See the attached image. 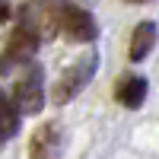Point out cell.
Masks as SVG:
<instances>
[{
  "instance_id": "6da1fadb",
  "label": "cell",
  "mask_w": 159,
  "mask_h": 159,
  "mask_svg": "<svg viewBox=\"0 0 159 159\" xmlns=\"http://www.w3.org/2000/svg\"><path fill=\"white\" fill-rule=\"evenodd\" d=\"M45 13H48L51 25H54L61 35H67L70 42H92V38H96V22H92V16L86 10L73 7L70 0H51Z\"/></svg>"
},
{
  "instance_id": "7a4b0ae2",
  "label": "cell",
  "mask_w": 159,
  "mask_h": 159,
  "mask_svg": "<svg viewBox=\"0 0 159 159\" xmlns=\"http://www.w3.org/2000/svg\"><path fill=\"white\" fill-rule=\"evenodd\" d=\"M45 73L38 64L29 61V70H25V76L19 80L16 86H13V102L19 105V111L22 115H35V111H42V105H45Z\"/></svg>"
},
{
  "instance_id": "3957f363",
  "label": "cell",
  "mask_w": 159,
  "mask_h": 159,
  "mask_svg": "<svg viewBox=\"0 0 159 159\" xmlns=\"http://www.w3.org/2000/svg\"><path fill=\"white\" fill-rule=\"evenodd\" d=\"M35 48H38V32L32 29V25H19L16 32H13L10 38V45L3 51V57H0V70H10V67H19V64H29L32 54H35Z\"/></svg>"
},
{
  "instance_id": "277c9868",
  "label": "cell",
  "mask_w": 159,
  "mask_h": 159,
  "mask_svg": "<svg viewBox=\"0 0 159 159\" xmlns=\"http://www.w3.org/2000/svg\"><path fill=\"white\" fill-rule=\"evenodd\" d=\"M92 73H96V54H92L89 61H76L73 70H70L67 76L57 80V86H54V102H57V105H61V102H70L76 92L86 86V80H89Z\"/></svg>"
},
{
  "instance_id": "5b68a950",
  "label": "cell",
  "mask_w": 159,
  "mask_h": 159,
  "mask_svg": "<svg viewBox=\"0 0 159 159\" xmlns=\"http://www.w3.org/2000/svg\"><path fill=\"white\" fill-rule=\"evenodd\" d=\"M118 102L124 108H140L147 102V76H137V73H127L118 80V89H115Z\"/></svg>"
},
{
  "instance_id": "8992f818",
  "label": "cell",
  "mask_w": 159,
  "mask_h": 159,
  "mask_svg": "<svg viewBox=\"0 0 159 159\" xmlns=\"http://www.w3.org/2000/svg\"><path fill=\"white\" fill-rule=\"evenodd\" d=\"M19 121H22L19 105L13 102V96H3V92H0V143H7L19 130Z\"/></svg>"
},
{
  "instance_id": "52a82bcc",
  "label": "cell",
  "mask_w": 159,
  "mask_h": 159,
  "mask_svg": "<svg viewBox=\"0 0 159 159\" xmlns=\"http://www.w3.org/2000/svg\"><path fill=\"white\" fill-rule=\"evenodd\" d=\"M61 150V137L54 124H45L38 134L32 137V159H54Z\"/></svg>"
},
{
  "instance_id": "ba28073f",
  "label": "cell",
  "mask_w": 159,
  "mask_h": 159,
  "mask_svg": "<svg viewBox=\"0 0 159 159\" xmlns=\"http://www.w3.org/2000/svg\"><path fill=\"white\" fill-rule=\"evenodd\" d=\"M156 45V25L153 22H140L130 38V61H143Z\"/></svg>"
},
{
  "instance_id": "9c48e42d",
  "label": "cell",
  "mask_w": 159,
  "mask_h": 159,
  "mask_svg": "<svg viewBox=\"0 0 159 159\" xmlns=\"http://www.w3.org/2000/svg\"><path fill=\"white\" fill-rule=\"evenodd\" d=\"M13 16V10H10V0H0V22H7Z\"/></svg>"
},
{
  "instance_id": "30bf717a",
  "label": "cell",
  "mask_w": 159,
  "mask_h": 159,
  "mask_svg": "<svg viewBox=\"0 0 159 159\" xmlns=\"http://www.w3.org/2000/svg\"><path fill=\"white\" fill-rule=\"evenodd\" d=\"M127 3H147V0H127Z\"/></svg>"
}]
</instances>
